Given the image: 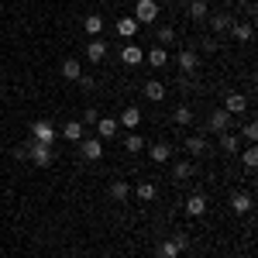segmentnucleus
<instances>
[{"label":"nucleus","mask_w":258,"mask_h":258,"mask_svg":"<svg viewBox=\"0 0 258 258\" xmlns=\"http://www.w3.org/2000/svg\"><path fill=\"white\" fill-rule=\"evenodd\" d=\"M186 7H189V18H193V21H203L207 14H210L207 0H193V4H186Z\"/></svg>","instance_id":"cd10ccee"},{"label":"nucleus","mask_w":258,"mask_h":258,"mask_svg":"<svg viewBox=\"0 0 258 258\" xmlns=\"http://www.w3.org/2000/svg\"><path fill=\"white\" fill-rule=\"evenodd\" d=\"M28 159L35 162L38 169H48V165L55 162V148H52V145H41V141H31V145H28Z\"/></svg>","instance_id":"f257e3e1"},{"label":"nucleus","mask_w":258,"mask_h":258,"mask_svg":"<svg viewBox=\"0 0 258 258\" xmlns=\"http://www.w3.org/2000/svg\"><path fill=\"white\" fill-rule=\"evenodd\" d=\"M224 110H227L231 117H234V114H244V110H248V97H244V93H227V97H224Z\"/></svg>","instance_id":"0eeeda50"},{"label":"nucleus","mask_w":258,"mask_h":258,"mask_svg":"<svg viewBox=\"0 0 258 258\" xmlns=\"http://www.w3.org/2000/svg\"><path fill=\"white\" fill-rule=\"evenodd\" d=\"M62 76H66L69 83H76V80L83 76V66H80L76 59H66V62H62Z\"/></svg>","instance_id":"b1692460"},{"label":"nucleus","mask_w":258,"mask_h":258,"mask_svg":"<svg viewBox=\"0 0 258 258\" xmlns=\"http://www.w3.org/2000/svg\"><path fill=\"white\" fill-rule=\"evenodd\" d=\"M172 176H176L179 182H182V179H189V176H193V162H189V159L176 162V165H172Z\"/></svg>","instance_id":"c85d7f7f"},{"label":"nucleus","mask_w":258,"mask_h":258,"mask_svg":"<svg viewBox=\"0 0 258 258\" xmlns=\"http://www.w3.org/2000/svg\"><path fill=\"white\" fill-rule=\"evenodd\" d=\"M127 197H131V186H127L124 179H114V182H110V200H117V203H124Z\"/></svg>","instance_id":"4be33fe9"},{"label":"nucleus","mask_w":258,"mask_h":258,"mask_svg":"<svg viewBox=\"0 0 258 258\" xmlns=\"http://www.w3.org/2000/svg\"><path fill=\"white\" fill-rule=\"evenodd\" d=\"M207 127H210V131H217V135L231 131V114H227L224 107H214V110L207 114Z\"/></svg>","instance_id":"20e7f679"},{"label":"nucleus","mask_w":258,"mask_h":258,"mask_svg":"<svg viewBox=\"0 0 258 258\" xmlns=\"http://www.w3.org/2000/svg\"><path fill=\"white\" fill-rule=\"evenodd\" d=\"M179 241L176 238H169V241H159V248H155V258H179Z\"/></svg>","instance_id":"f3484780"},{"label":"nucleus","mask_w":258,"mask_h":258,"mask_svg":"<svg viewBox=\"0 0 258 258\" xmlns=\"http://www.w3.org/2000/svg\"><path fill=\"white\" fill-rule=\"evenodd\" d=\"M172 41H176V28H169V24L159 28V45H162V48H165V45H172Z\"/></svg>","instance_id":"72a5a7b5"},{"label":"nucleus","mask_w":258,"mask_h":258,"mask_svg":"<svg viewBox=\"0 0 258 258\" xmlns=\"http://www.w3.org/2000/svg\"><path fill=\"white\" fill-rule=\"evenodd\" d=\"M231 35H234V41H241V45L251 41V24H248V21H234V24H231Z\"/></svg>","instance_id":"412c9836"},{"label":"nucleus","mask_w":258,"mask_h":258,"mask_svg":"<svg viewBox=\"0 0 258 258\" xmlns=\"http://www.w3.org/2000/svg\"><path fill=\"white\" fill-rule=\"evenodd\" d=\"M59 138H66L69 145L83 141V124H80V120H69V124H62V127H59Z\"/></svg>","instance_id":"9b49d317"},{"label":"nucleus","mask_w":258,"mask_h":258,"mask_svg":"<svg viewBox=\"0 0 258 258\" xmlns=\"http://www.w3.org/2000/svg\"><path fill=\"white\" fill-rule=\"evenodd\" d=\"M31 135H35V141H41V145H52V141L59 138V127H55L52 120H35V124H31Z\"/></svg>","instance_id":"f03ea898"},{"label":"nucleus","mask_w":258,"mask_h":258,"mask_svg":"<svg viewBox=\"0 0 258 258\" xmlns=\"http://www.w3.org/2000/svg\"><path fill=\"white\" fill-rule=\"evenodd\" d=\"M186 152H189V155H203V152H207V138H203V135L186 138Z\"/></svg>","instance_id":"bb28decb"},{"label":"nucleus","mask_w":258,"mask_h":258,"mask_svg":"<svg viewBox=\"0 0 258 258\" xmlns=\"http://www.w3.org/2000/svg\"><path fill=\"white\" fill-rule=\"evenodd\" d=\"M141 148H145V138H141L138 131H127V138H124V152H131V155H138Z\"/></svg>","instance_id":"393cba45"},{"label":"nucleus","mask_w":258,"mask_h":258,"mask_svg":"<svg viewBox=\"0 0 258 258\" xmlns=\"http://www.w3.org/2000/svg\"><path fill=\"white\" fill-rule=\"evenodd\" d=\"M76 83H83V90H97V80L93 76H80Z\"/></svg>","instance_id":"e433bc0d"},{"label":"nucleus","mask_w":258,"mask_h":258,"mask_svg":"<svg viewBox=\"0 0 258 258\" xmlns=\"http://www.w3.org/2000/svg\"><path fill=\"white\" fill-rule=\"evenodd\" d=\"M120 62H124V66H141V62H145V48H138V45L127 41V45L120 48Z\"/></svg>","instance_id":"1a4fd4ad"},{"label":"nucleus","mask_w":258,"mask_h":258,"mask_svg":"<svg viewBox=\"0 0 258 258\" xmlns=\"http://www.w3.org/2000/svg\"><path fill=\"white\" fill-rule=\"evenodd\" d=\"M238 148H241V138L234 135V131H224V135H220V152H227V155H238Z\"/></svg>","instance_id":"a211bd4d"},{"label":"nucleus","mask_w":258,"mask_h":258,"mask_svg":"<svg viewBox=\"0 0 258 258\" xmlns=\"http://www.w3.org/2000/svg\"><path fill=\"white\" fill-rule=\"evenodd\" d=\"M97 120H100L97 107H86V110H83V120H80V124H97Z\"/></svg>","instance_id":"f704fd0d"},{"label":"nucleus","mask_w":258,"mask_h":258,"mask_svg":"<svg viewBox=\"0 0 258 258\" xmlns=\"http://www.w3.org/2000/svg\"><path fill=\"white\" fill-rule=\"evenodd\" d=\"M135 193H138V200H145V203H148V200H155V193H159V189H155V182H138V186H135Z\"/></svg>","instance_id":"c756f323"},{"label":"nucleus","mask_w":258,"mask_h":258,"mask_svg":"<svg viewBox=\"0 0 258 258\" xmlns=\"http://www.w3.org/2000/svg\"><path fill=\"white\" fill-rule=\"evenodd\" d=\"M176 66H179V73L193 76V73L200 69V55L193 52V48H179V52H176Z\"/></svg>","instance_id":"7ed1b4c3"},{"label":"nucleus","mask_w":258,"mask_h":258,"mask_svg":"<svg viewBox=\"0 0 258 258\" xmlns=\"http://www.w3.org/2000/svg\"><path fill=\"white\" fill-rule=\"evenodd\" d=\"M97 131H100L97 138H100V141H107V138H114L120 127H117V120H114V117H100V120H97Z\"/></svg>","instance_id":"dca6fc26"},{"label":"nucleus","mask_w":258,"mask_h":258,"mask_svg":"<svg viewBox=\"0 0 258 258\" xmlns=\"http://www.w3.org/2000/svg\"><path fill=\"white\" fill-rule=\"evenodd\" d=\"M138 28H141V24H138L135 18H120V21H117V35H120V38H127V41L138 35Z\"/></svg>","instance_id":"6ab92c4d"},{"label":"nucleus","mask_w":258,"mask_h":258,"mask_svg":"<svg viewBox=\"0 0 258 258\" xmlns=\"http://www.w3.org/2000/svg\"><path fill=\"white\" fill-rule=\"evenodd\" d=\"M217 48H220V41H217V38H203V52H210V55H214Z\"/></svg>","instance_id":"c9c22d12"},{"label":"nucleus","mask_w":258,"mask_h":258,"mask_svg":"<svg viewBox=\"0 0 258 258\" xmlns=\"http://www.w3.org/2000/svg\"><path fill=\"white\" fill-rule=\"evenodd\" d=\"M231 24H234V14H227V11H217V14H210V31H214V35H224V31H231Z\"/></svg>","instance_id":"6e6552de"},{"label":"nucleus","mask_w":258,"mask_h":258,"mask_svg":"<svg viewBox=\"0 0 258 258\" xmlns=\"http://www.w3.org/2000/svg\"><path fill=\"white\" fill-rule=\"evenodd\" d=\"M182 4H193V0H182Z\"/></svg>","instance_id":"ea45409f"},{"label":"nucleus","mask_w":258,"mask_h":258,"mask_svg":"<svg viewBox=\"0 0 258 258\" xmlns=\"http://www.w3.org/2000/svg\"><path fill=\"white\" fill-rule=\"evenodd\" d=\"M155 18H159V0H138V7H135V21L138 24H155Z\"/></svg>","instance_id":"39448f33"},{"label":"nucleus","mask_w":258,"mask_h":258,"mask_svg":"<svg viewBox=\"0 0 258 258\" xmlns=\"http://www.w3.org/2000/svg\"><path fill=\"white\" fill-rule=\"evenodd\" d=\"M80 152H83V159H86V162H100V159H103V141H100V138H83L80 141Z\"/></svg>","instance_id":"423d86ee"},{"label":"nucleus","mask_w":258,"mask_h":258,"mask_svg":"<svg viewBox=\"0 0 258 258\" xmlns=\"http://www.w3.org/2000/svg\"><path fill=\"white\" fill-rule=\"evenodd\" d=\"M176 124L179 127H189L193 124V110L189 107H176Z\"/></svg>","instance_id":"2f4dec72"},{"label":"nucleus","mask_w":258,"mask_h":258,"mask_svg":"<svg viewBox=\"0 0 258 258\" xmlns=\"http://www.w3.org/2000/svg\"><path fill=\"white\" fill-rule=\"evenodd\" d=\"M145 97L152 100V103H159V100H165V86L159 80H148L145 83Z\"/></svg>","instance_id":"5701e85b"},{"label":"nucleus","mask_w":258,"mask_h":258,"mask_svg":"<svg viewBox=\"0 0 258 258\" xmlns=\"http://www.w3.org/2000/svg\"><path fill=\"white\" fill-rule=\"evenodd\" d=\"M238 138H244V141H251V145H255V141H258V124H255V120H248V124L238 131Z\"/></svg>","instance_id":"7c9ffc66"},{"label":"nucleus","mask_w":258,"mask_h":258,"mask_svg":"<svg viewBox=\"0 0 258 258\" xmlns=\"http://www.w3.org/2000/svg\"><path fill=\"white\" fill-rule=\"evenodd\" d=\"M148 155H152V159H155V162L162 165V162H169V159H172V145H169V141H155V145L148 148Z\"/></svg>","instance_id":"2eb2a0df"},{"label":"nucleus","mask_w":258,"mask_h":258,"mask_svg":"<svg viewBox=\"0 0 258 258\" xmlns=\"http://www.w3.org/2000/svg\"><path fill=\"white\" fill-rule=\"evenodd\" d=\"M145 59H148L152 69H162V66H169V52H165L162 45H155V48H148V52H145Z\"/></svg>","instance_id":"ddd939ff"},{"label":"nucleus","mask_w":258,"mask_h":258,"mask_svg":"<svg viewBox=\"0 0 258 258\" xmlns=\"http://www.w3.org/2000/svg\"><path fill=\"white\" fill-rule=\"evenodd\" d=\"M231 210H234V214H248V210H251V197H248V193H234V197H231Z\"/></svg>","instance_id":"a878e982"},{"label":"nucleus","mask_w":258,"mask_h":258,"mask_svg":"<svg viewBox=\"0 0 258 258\" xmlns=\"http://www.w3.org/2000/svg\"><path fill=\"white\" fill-rule=\"evenodd\" d=\"M138 124H141V110H138V107H124V110H120L117 127H127V131H135Z\"/></svg>","instance_id":"9d476101"},{"label":"nucleus","mask_w":258,"mask_h":258,"mask_svg":"<svg viewBox=\"0 0 258 258\" xmlns=\"http://www.w3.org/2000/svg\"><path fill=\"white\" fill-rule=\"evenodd\" d=\"M14 159H28V145H18L14 148Z\"/></svg>","instance_id":"4c0bfd02"},{"label":"nucleus","mask_w":258,"mask_h":258,"mask_svg":"<svg viewBox=\"0 0 258 258\" xmlns=\"http://www.w3.org/2000/svg\"><path fill=\"white\" fill-rule=\"evenodd\" d=\"M83 28H86V35H93V38H103V18H100V14H90V18H83Z\"/></svg>","instance_id":"aec40b11"},{"label":"nucleus","mask_w":258,"mask_h":258,"mask_svg":"<svg viewBox=\"0 0 258 258\" xmlns=\"http://www.w3.org/2000/svg\"><path fill=\"white\" fill-rule=\"evenodd\" d=\"M220 4H234V0H220Z\"/></svg>","instance_id":"58836bf2"},{"label":"nucleus","mask_w":258,"mask_h":258,"mask_svg":"<svg viewBox=\"0 0 258 258\" xmlns=\"http://www.w3.org/2000/svg\"><path fill=\"white\" fill-rule=\"evenodd\" d=\"M241 162H244V169H255V165H258V148H255V145L241 152Z\"/></svg>","instance_id":"473e14b6"},{"label":"nucleus","mask_w":258,"mask_h":258,"mask_svg":"<svg viewBox=\"0 0 258 258\" xmlns=\"http://www.w3.org/2000/svg\"><path fill=\"white\" fill-rule=\"evenodd\" d=\"M186 214H189V217H203V214H207V197H203V193H193V197L186 200Z\"/></svg>","instance_id":"f8f14e48"},{"label":"nucleus","mask_w":258,"mask_h":258,"mask_svg":"<svg viewBox=\"0 0 258 258\" xmlns=\"http://www.w3.org/2000/svg\"><path fill=\"white\" fill-rule=\"evenodd\" d=\"M86 59H90V62H103V59H107V41L93 38L90 45H86Z\"/></svg>","instance_id":"4468645a"}]
</instances>
